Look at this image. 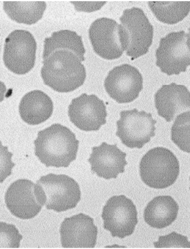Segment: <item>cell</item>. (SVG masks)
Wrapping results in <instances>:
<instances>
[{
	"mask_svg": "<svg viewBox=\"0 0 190 249\" xmlns=\"http://www.w3.org/2000/svg\"><path fill=\"white\" fill-rule=\"evenodd\" d=\"M156 65L168 76L186 72L190 65V33H169L161 38L155 53Z\"/></svg>",
	"mask_w": 190,
	"mask_h": 249,
	"instance_id": "cell-6",
	"label": "cell"
},
{
	"mask_svg": "<svg viewBox=\"0 0 190 249\" xmlns=\"http://www.w3.org/2000/svg\"><path fill=\"white\" fill-rule=\"evenodd\" d=\"M89 37L94 52L105 60L121 57L124 52L120 24L107 18L97 19L89 29Z\"/></svg>",
	"mask_w": 190,
	"mask_h": 249,
	"instance_id": "cell-11",
	"label": "cell"
},
{
	"mask_svg": "<svg viewBox=\"0 0 190 249\" xmlns=\"http://www.w3.org/2000/svg\"><path fill=\"white\" fill-rule=\"evenodd\" d=\"M61 242L64 248H94L98 229L94 219L89 215L79 213L66 218L61 223Z\"/></svg>",
	"mask_w": 190,
	"mask_h": 249,
	"instance_id": "cell-13",
	"label": "cell"
},
{
	"mask_svg": "<svg viewBox=\"0 0 190 249\" xmlns=\"http://www.w3.org/2000/svg\"><path fill=\"white\" fill-rule=\"evenodd\" d=\"M79 144L69 128L54 124L38 132L35 141V155L46 167L68 168L76 160Z\"/></svg>",
	"mask_w": 190,
	"mask_h": 249,
	"instance_id": "cell-1",
	"label": "cell"
},
{
	"mask_svg": "<svg viewBox=\"0 0 190 249\" xmlns=\"http://www.w3.org/2000/svg\"><path fill=\"white\" fill-rule=\"evenodd\" d=\"M190 1H150L149 7L154 16L164 24L173 25L189 15Z\"/></svg>",
	"mask_w": 190,
	"mask_h": 249,
	"instance_id": "cell-21",
	"label": "cell"
},
{
	"mask_svg": "<svg viewBox=\"0 0 190 249\" xmlns=\"http://www.w3.org/2000/svg\"><path fill=\"white\" fill-rule=\"evenodd\" d=\"M35 191L42 206L58 213L74 209L81 199L78 183L63 174H50L41 177L35 184Z\"/></svg>",
	"mask_w": 190,
	"mask_h": 249,
	"instance_id": "cell-3",
	"label": "cell"
},
{
	"mask_svg": "<svg viewBox=\"0 0 190 249\" xmlns=\"http://www.w3.org/2000/svg\"><path fill=\"white\" fill-rule=\"evenodd\" d=\"M158 114L171 122L176 115L190 108V92L185 86L164 85L154 96Z\"/></svg>",
	"mask_w": 190,
	"mask_h": 249,
	"instance_id": "cell-16",
	"label": "cell"
},
{
	"mask_svg": "<svg viewBox=\"0 0 190 249\" xmlns=\"http://www.w3.org/2000/svg\"><path fill=\"white\" fill-rule=\"evenodd\" d=\"M22 238L14 225L0 222V249L19 248Z\"/></svg>",
	"mask_w": 190,
	"mask_h": 249,
	"instance_id": "cell-23",
	"label": "cell"
},
{
	"mask_svg": "<svg viewBox=\"0 0 190 249\" xmlns=\"http://www.w3.org/2000/svg\"><path fill=\"white\" fill-rule=\"evenodd\" d=\"M156 123L151 113L137 109L122 111L117 122L116 135L127 147L141 149L155 137Z\"/></svg>",
	"mask_w": 190,
	"mask_h": 249,
	"instance_id": "cell-8",
	"label": "cell"
},
{
	"mask_svg": "<svg viewBox=\"0 0 190 249\" xmlns=\"http://www.w3.org/2000/svg\"><path fill=\"white\" fill-rule=\"evenodd\" d=\"M88 159L92 173L106 179L117 178L120 174L124 173L127 165L126 153L118 148L117 144L110 145L103 142L99 147L92 148Z\"/></svg>",
	"mask_w": 190,
	"mask_h": 249,
	"instance_id": "cell-15",
	"label": "cell"
},
{
	"mask_svg": "<svg viewBox=\"0 0 190 249\" xmlns=\"http://www.w3.org/2000/svg\"><path fill=\"white\" fill-rule=\"evenodd\" d=\"M12 156L13 154L9 152L8 147L2 145L0 141V183H3L12 173L15 165L12 160Z\"/></svg>",
	"mask_w": 190,
	"mask_h": 249,
	"instance_id": "cell-25",
	"label": "cell"
},
{
	"mask_svg": "<svg viewBox=\"0 0 190 249\" xmlns=\"http://www.w3.org/2000/svg\"><path fill=\"white\" fill-rule=\"evenodd\" d=\"M19 111L24 122L30 125H38L52 116L53 104L52 99L44 92L34 90L22 97Z\"/></svg>",
	"mask_w": 190,
	"mask_h": 249,
	"instance_id": "cell-17",
	"label": "cell"
},
{
	"mask_svg": "<svg viewBox=\"0 0 190 249\" xmlns=\"http://www.w3.org/2000/svg\"><path fill=\"white\" fill-rule=\"evenodd\" d=\"M142 74L134 66L124 64L110 71L104 81V88L112 99L119 104L132 102L143 86Z\"/></svg>",
	"mask_w": 190,
	"mask_h": 249,
	"instance_id": "cell-10",
	"label": "cell"
},
{
	"mask_svg": "<svg viewBox=\"0 0 190 249\" xmlns=\"http://www.w3.org/2000/svg\"><path fill=\"white\" fill-rule=\"evenodd\" d=\"M126 42V53L132 60L148 53L153 43L154 27L142 9H125L120 18Z\"/></svg>",
	"mask_w": 190,
	"mask_h": 249,
	"instance_id": "cell-5",
	"label": "cell"
},
{
	"mask_svg": "<svg viewBox=\"0 0 190 249\" xmlns=\"http://www.w3.org/2000/svg\"><path fill=\"white\" fill-rule=\"evenodd\" d=\"M179 205L170 196H159L149 202L143 217L151 227L163 229L175 221L178 217Z\"/></svg>",
	"mask_w": 190,
	"mask_h": 249,
	"instance_id": "cell-18",
	"label": "cell"
},
{
	"mask_svg": "<svg viewBox=\"0 0 190 249\" xmlns=\"http://www.w3.org/2000/svg\"><path fill=\"white\" fill-rule=\"evenodd\" d=\"M61 50L71 51L78 56L81 61L85 60L86 50L82 37L73 31L60 30L53 33L50 37H46L44 41L43 60L55 51Z\"/></svg>",
	"mask_w": 190,
	"mask_h": 249,
	"instance_id": "cell-19",
	"label": "cell"
},
{
	"mask_svg": "<svg viewBox=\"0 0 190 249\" xmlns=\"http://www.w3.org/2000/svg\"><path fill=\"white\" fill-rule=\"evenodd\" d=\"M35 184L26 179H18L10 185L5 195L7 209L21 219L35 217L42 209L35 191Z\"/></svg>",
	"mask_w": 190,
	"mask_h": 249,
	"instance_id": "cell-14",
	"label": "cell"
},
{
	"mask_svg": "<svg viewBox=\"0 0 190 249\" xmlns=\"http://www.w3.org/2000/svg\"><path fill=\"white\" fill-rule=\"evenodd\" d=\"M37 43L33 35L24 30L12 32L5 40L3 61L12 72L25 74L35 66Z\"/></svg>",
	"mask_w": 190,
	"mask_h": 249,
	"instance_id": "cell-7",
	"label": "cell"
},
{
	"mask_svg": "<svg viewBox=\"0 0 190 249\" xmlns=\"http://www.w3.org/2000/svg\"><path fill=\"white\" fill-rule=\"evenodd\" d=\"M41 75L44 84L55 91L76 90L86 81V69L78 56L71 51H55L43 60Z\"/></svg>",
	"mask_w": 190,
	"mask_h": 249,
	"instance_id": "cell-2",
	"label": "cell"
},
{
	"mask_svg": "<svg viewBox=\"0 0 190 249\" xmlns=\"http://www.w3.org/2000/svg\"><path fill=\"white\" fill-rule=\"evenodd\" d=\"M142 181L151 188H168L175 183L179 175L178 158L169 149L156 147L145 154L140 163Z\"/></svg>",
	"mask_w": 190,
	"mask_h": 249,
	"instance_id": "cell-4",
	"label": "cell"
},
{
	"mask_svg": "<svg viewBox=\"0 0 190 249\" xmlns=\"http://www.w3.org/2000/svg\"><path fill=\"white\" fill-rule=\"evenodd\" d=\"M45 1H4L3 9L10 19L19 24L33 25L42 19Z\"/></svg>",
	"mask_w": 190,
	"mask_h": 249,
	"instance_id": "cell-20",
	"label": "cell"
},
{
	"mask_svg": "<svg viewBox=\"0 0 190 249\" xmlns=\"http://www.w3.org/2000/svg\"><path fill=\"white\" fill-rule=\"evenodd\" d=\"M6 91V86L2 82L0 81V103L3 101Z\"/></svg>",
	"mask_w": 190,
	"mask_h": 249,
	"instance_id": "cell-26",
	"label": "cell"
},
{
	"mask_svg": "<svg viewBox=\"0 0 190 249\" xmlns=\"http://www.w3.org/2000/svg\"><path fill=\"white\" fill-rule=\"evenodd\" d=\"M102 217L104 230L113 237L121 239L132 235L138 223L136 205L124 195L110 197L103 209Z\"/></svg>",
	"mask_w": 190,
	"mask_h": 249,
	"instance_id": "cell-9",
	"label": "cell"
},
{
	"mask_svg": "<svg viewBox=\"0 0 190 249\" xmlns=\"http://www.w3.org/2000/svg\"><path fill=\"white\" fill-rule=\"evenodd\" d=\"M69 117L78 129L90 132L97 131L106 123V107L96 95L84 93L71 101Z\"/></svg>",
	"mask_w": 190,
	"mask_h": 249,
	"instance_id": "cell-12",
	"label": "cell"
},
{
	"mask_svg": "<svg viewBox=\"0 0 190 249\" xmlns=\"http://www.w3.org/2000/svg\"><path fill=\"white\" fill-rule=\"evenodd\" d=\"M155 248H190L188 237L176 232L165 236H160L158 241L154 243Z\"/></svg>",
	"mask_w": 190,
	"mask_h": 249,
	"instance_id": "cell-24",
	"label": "cell"
},
{
	"mask_svg": "<svg viewBox=\"0 0 190 249\" xmlns=\"http://www.w3.org/2000/svg\"><path fill=\"white\" fill-rule=\"evenodd\" d=\"M190 112L182 113L176 117L172 125L171 139L184 152L190 153Z\"/></svg>",
	"mask_w": 190,
	"mask_h": 249,
	"instance_id": "cell-22",
	"label": "cell"
}]
</instances>
